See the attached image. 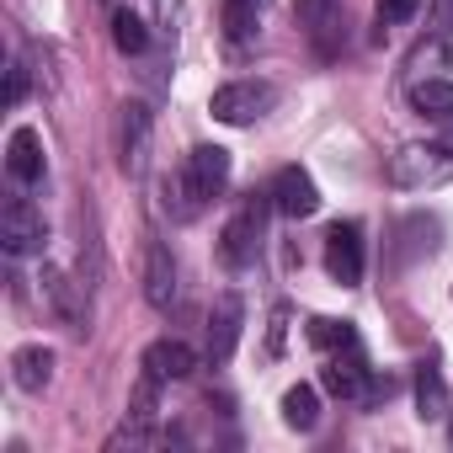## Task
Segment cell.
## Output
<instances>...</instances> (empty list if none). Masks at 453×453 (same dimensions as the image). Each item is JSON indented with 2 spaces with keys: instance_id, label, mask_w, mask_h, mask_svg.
<instances>
[{
  "instance_id": "cell-10",
  "label": "cell",
  "mask_w": 453,
  "mask_h": 453,
  "mask_svg": "<svg viewBox=\"0 0 453 453\" xmlns=\"http://www.w3.org/2000/svg\"><path fill=\"white\" fill-rule=\"evenodd\" d=\"M144 299L155 310H171L176 304V262H171V251L160 241L144 246Z\"/></svg>"
},
{
  "instance_id": "cell-5",
  "label": "cell",
  "mask_w": 453,
  "mask_h": 453,
  "mask_svg": "<svg viewBox=\"0 0 453 453\" xmlns=\"http://www.w3.org/2000/svg\"><path fill=\"white\" fill-rule=\"evenodd\" d=\"M241 326H246V299L241 294H219L213 315H208V363H230L235 357Z\"/></svg>"
},
{
  "instance_id": "cell-15",
  "label": "cell",
  "mask_w": 453,
  "mask_h": 453,
  "mask_svg": "<svg viewBox=\"0 0 453 453\" xmlns=\"http://www.w3.org/2000/svg\"><path fill=\"white\" fill-rule=\"evenodd\" d=\"M160 197H165V213H171L176 224H192V219L203 213V203H208V197L192 187V176H187V171H171V176L160 181Z\"/></svg>"
},
{
  "instance_id": "cell-9",
  "label": "cell",
  "mask_w": 453,
  "mask_h": 453,
  "mask_svg": "<svg viewBox=\"0 0 453 453\" xmlns=\"http://www.w3.org/2000/svg\"><path fill=\"white\" fill-rule=\"evenodd\" d=\"M181 171L192 176V187H197L203 197H219L224 181H230V150H224V144H197V150L181 160Z\"/></svg>"
},
{
  "instance_id": "cell-27",
  "label": "cell",
  "mask_w": 453,
  "mask_h": 453,
  "mask_svg": "<svg viewBox=\"0 0 453 453\" xmlns=\"http://www.w3.org/2000/svg\"><path fill=\"white\" fill-rule=\"evenodd\" d=\"M283 326H288V310H273V331H267V352H283Z\"/></svg>"
},
{
  "instance_id": "cell-8",
  "label": "cell",
  "mask_w": 453,
  "mask_h": 453,
  "mask_svg": "<svg viewBox=\"0 0 453 453\" xmlns=\"http://www.w3.org/2000/svg\"><path fill=\"white\" fill-rule=\"evenodd\" d=\"M150 139H155L150 107L144 102H128L123 107V171L128 176H144L150 171Z\"/></svg>"
},
{
  "instance_id": "cell-11",
  "label": "cell",
  "mask_w": 453,
  "mask_h": 453,
  "mask_svg": "<svg viewBox=\"0 0 453 453\" xmlns=\"http://www.w3.org/2000/svg\"><path fill=\"white\" fill-rule=\"evenodd\" d=\"M352 347H357V342H352ZM352 347H347V357H331V363L320 368V384H326L336 400H363V395H368V384H373V379H368V368H363V357H357Z\"/></svg>"
},
{
  "instance_id": "cell-17",
  "label": "cell",
  "mask_w": 453,
  "mask_h": 453,
  "mask_svg": "<svg viewBox=\"0 0 453 453\" xmlns=\"http://www.w3.org/2000/svg\"><path fill=\"white\" fill-rule=\"evenodd\" d=\"M43 288H49V299H54L59 320H70V331H81V315H86L81 294H86V283H70L59 267H43Z\"/></svg>"
},
{
  "instance_id": "cell-6",
  "label": "cell",
  "mask_w": 453,
  "mask_h": 453,
  "mask_svg": "<svg viewBox=\"0 0 453 453\" xmlns=\"http://www.w3.org/2000/svg\"><path fill=\"white\" fill-rule=\"evenodd\" d=\"M326 273L342 283V288H357L363 283V230L347 219V224H331L326 235Z\"/></svg>"
},
{
  "instance_id": "cell-4",
  "label": "cell",
  "mask_w": 453,
  "mask_h": 453,
  "mask_svg": "<svg viewBox=\"0 0 453 453\" xmlns=\"http://www.w3.org/2000/svg\"><path fill=\"white\" fill-rule=\"evenodd\" d=\"M43 241H49L43 235V213L27 197H6V208H0V246L12 257H38Z\"/></svg>"
},
{
  "instance_id": "cell-18",
  "label": "cell",
  "mask_w": 453,
  "mask_h": 453,
  "mask_svg": "<svg viewBox=\"0 0 453 453\" xmlns=\"http://www.w3.org/2000/svg\"><path fill=\"white\" fill-rule=\"evenodd\" d=\"M448 411H453V400H448V384H442L437 363H421V373H416V416L421 421H437Z\"/></svg>"
},
{
  "instance_id": "cell-12",
  "label": "cell",
  "mask_w": 453,
  "mask_h": 453,
  "mask_svg": "<svg viewBox=\"0 0 453 453\" xmlns=\"http://www.w3.org/2000/svg\"><path fill=\"white\" fill-rule=\"evenodd\" d=\"M144 368H150L155 379H192L197 352H192L187 342H176V336H160V342L144 347Z\"/></svg>"
},
{
  "instance_id": "cell-13",
  "label": "cell",
  "mask_w": 453,
  "mask_h": 453,
  "mask_svg": "<svg viewBox=\"0 0 453 453\" xmlns=\"http://www.w3.org/2000/svg\"><path fill=\"white\" fill-rule=\"evenodd\" d=\"M6 171H12L22 187L43 181V139H38V128H17V134H12V144H6Z\"/></svg>"
},
{
  "instance_id": "cell-7",
  "label": "cell",
  "mask_w": 453,
  "mask_h": 453,
  "mask_svg": "<svg viewBox=\"0 0 453 453\" xmlns=\"http://www.w3.org/2000/svg\"><path fill=\"white\" fill-rule=\"evenodd\" d=\"M267 192H273V208L288 213V219H310V213L320 208V187H315L310 171H299V165H283Z\"/></svg>"
},
{
  "instance_id": "cell-26",
  "label": "cell",
  "mask_w": 453,
  "mask_h": 453,
  "mask_svg": "<svg viewBox=\"0 0 453 453\" xmlns=\"http://www.w3.org/2000/svg\"><path fill=\"white\" fill-rule=\"evenodd\" d=\"M432 22H437V38H448V43H453V0H437Z\"/></svg>"
},
{
  "instance_id": "cell-25",
  "label": "cell",
  "mask_w": 453,
  "mask_h": 453,
  "mask_svg": "<svg viewBox=\"0 0 453 453\" xmlns=\"http://www.w3.org/2000/svg\"><path fill=\"white\" fill-rule=\"evenodd\" d=\"M421 12V0H379V22H411Z\"/></svg>"
},
{
  "instance_id": "cell-14",
  "label": "cell",
  "mask_w": 453,
  "mask_h": 453,
  "mask_svg": "<svg viewBox=\"0 0 453 453\" xmlns=\"http://www.w3.org/2000/svg\"><path fill=\"white\" fill-rule=\"evenodd\" d=\"M12 379H17V389L43 395L49 379H54V352L49 347H17L12 352Z\"/></svg>"
},
{
  "instance_id": "cell-24",
  "label": "cell",
  "mask_w": 453,
  "mask_h": 453,
  "mask_svg": "<svg viewBox=\"0 0 453 453\" xmlns=\"http://www.w3.org/2000/svg\"><path fill=\"white\" fill-rule=\"evenodd\" d=\"M22 96H27V65L12 59V70H6V107H22Z\"/></svg>"
},
{
  "instance_id": "cell-19",
  "label": "cell",
  "mask_w": 453,
  "mask_h": 453,
  "mask_svg": "<svg viewBox=\"0 0 453 453\" xmlns=\"http://www.w3.org/2000/svg\"><path fill=\"white\" fill-rule=\"evenodd\" d=\"M411 107H416L421 118H437V123H453V81H437V75H426V81H416V86H411Z\"/></svg>"
},
{
  "instance_id": "cell-23",
  "label": "cell",
  "mask_w": 453,
  "mask_h": 453,
  "mask_svg": "<svg viewBox=\"0 0 453 453\" xmlns=\"http://www.w3.org/2000/svg\"><path fill=\"white\" fill-rule=\"evenodd\" d=\"M310 342L315 347H352L357 336H352V320H331V315H320V320H310Z\"/></svg>"
},
{
  "instance_id": "cell-20",
  "label": "cell",
  "mask_w": 453,
  "mask_h": 453,
  "mask_svg": "<svg viewBox=\"0 0 453 453\" xmlns=\"http://www.w3.org/2000/svg\"><path fill=\"white\" fill-rule=\"evenodd\" d=\"M283 421H288L294 432H310V426L320 421V395H315L310 384H294V389L283 395Z\"/></svg>"
},
{
  "instance_id": "cell-1",
  "label": "cell",
  "mask_w": 453,
  "mask_h": 453,
  "mask_svg": "<svg viewBox=\"0 0 453 453\" xmlns=\"http://www.w3.org/2000/svg\"><path fill=\"white\" fill-rule=\"evenodd\" d=\"M389 181L400 192L442 187V181H453V150H442V144H400L389 155Z\"/></svg>"
},
{
  "instance_id": "cell-3",
  "label": "cell",
  "mask_w": 453,
  "mask_h": 453,
  "mask_svg": "<svg viewBox=\"0 0 453 453\" xmlns=\"http://www.w3.org/2000/svg\"><path fill=\"white\" fill-rule=\"evenodd\" d=\"M273 107H278V86H267V81H235V86H219L213 102H208V112H213L219 123H230V128H246V123H257V118L273 112Z\"/></svg>"
},
{
  "instance_id": "cell-21",
  "label": "cell",
  "mask_w": 453,
  "mask_h": 453,
  "mask_svg": "<svg viewBox=\"0 0 453 453\" xmlns=\"http://www.w3.org/2000/svg\"><path fill=\"white\" fill-rule=\"evenodd\" d=\"M262 22V0H224V27H230L235 43H251Z\"/></svg>"
},
{
  "instance_id": "cell-2",
  "label": "cell",
  "mask_w": 453,
  "mask_h": 453,
  "mask_svg": "<svg viewBox=\"0 0 453 453\" xmlns=\"http://www.w3.org/2000/svg\"><path fill=\"white\" fill-rule=\"evenodd\" d=\"M267 208H273V192H251L246 203H241V213L224 224V235H219V257H224V267H251L257 262V251H262V219H267Z\"/></svg>"
},
{
  "instance_id": "cell-28",
  "label": "cell",
  "mask_w": 453,
  "mask_h": 453,
  "mask_svg": "<svg viewBox=\"0 0 453 453\" xmlns=\"http://www.w3.org/2000/svg\"><path fill=\"white\" fill-rule=\"evenodd\" d=\"M448 437H453V426H448Z\"/></svg>"
},
{
  "instance_id": "cell-22",
  "label": "cell",
  "mask_w": 453,
  "mask_h": 453,
  "mask_svg": "<svg viewBox=\"0 0 453 453\" xmlns=\"http://www.w3.org/2000/svg\"><path fill=\"white\" fill-rule=\"evenodd\" d=\"M112 43H118L123 54H144L150 33H144V22H139L134 12H112Z\"/></svg>"
},
{
  "instance_id": "cell-16",
  "label": "cell",
  "mask_w": 453,
  "mask_h": 453,
  "mask_svg": "<svg viewBox=\"0 0 453 453\" xmlns=\"http://www.w3.org/2000/svg\"><path fill=\"white\" fill-rule=\"evenodd\" d=\"M294 12L310 27V38L320 43V54H331V33L342 27V0H294Z\"/></svg>"
}]
</instances>
